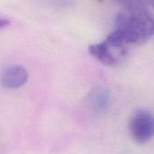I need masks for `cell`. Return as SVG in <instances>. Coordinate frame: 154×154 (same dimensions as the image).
I'll list each match as a JSON object with an SVG mask.
<instances>
[{
  "label": "cell",
  "mask_w": 154,
  "mask_h": 154,
  "mask_svg": "<svg viewBox=\"0 0 154 154\" xmlns=\"http://www.w3.org/2000/svg\"><path fill=\"white\" fill-rule=\"evenodd\" d=\"M154 35V15L142 3L125 5L115 21V30L107 38L116 45L128 48L142 45Z\"/></svg>",
  "instance_id": "obj_1"
},
{
  "label": "cell",
  "mask_w": 154,
  "mask_h": 154,
  "mask_svg": "<svg viewBox=\"0 0 154 154\" xmlns=\"http://www.w3.org/2000/svg\"><path fill=\"white\" fill-rule=\"evenodd\" d=\"M127 48L116 46L107 38L89 47V53L103 65L114 66L120 63L127 55Z\"/></svg>",
  "instance_id": "obj_2"
},
{
  "label": "cell",
  "mask_w": 154,
  "mask_h": 154,
  "mask_svg": "<svg viewBox=\"0 0 154 154\" xmlns=\"http://www.w3.org/2000/svg\"><path fill=\"white\" fill-rule=\"evenodd\" d=\"M130 133L139 143L152 140L154 137V115L144 109L136 111L130 121Z\"/></svg>",
  "instance_id": "obj_3"
},
{
  "label": "cell",
  "mask_w": 154,
  "mask_h": 154,
  "mask_svg": "<svg viewBox=\"0 0 154 154\" xmlns=\"http://www.w3.org/2000/svg\"><path fill=\"white\" fill-rule=\"evenodd\" d=\"M28 80L27 71L20 66L7 67L1 75V82L8 89H17L23 86Z\"/></svg>",
  "instance_id": "obj_4"
},
{
  "label": "cell",
  "mask_w": 154,
  "mask_h": 154,
  "mask_svg": "<svg viewBox=\"0 0 154 154\" xmlns=\"http://www.w3.org/2000/svg\"><path fill=\"white\" fill-rule=\"evenodd\" d=\"M109 97L106 91H97L91 98V105L96 112H102L109 105Z\"/></svg>",
  "instance_id": "obj_5"
},
{
  "label": "cell",
  "mask_w": 154,
  "mask_h": 154,
  "mask_svg": "<svg viewBox=\"0 0 154 154\" xmlns=\"http://www.w3.org/2000/svg\"><path fill=\"white\" fill-rule=\"evenodd\" d=\"M10 23H11L10 20L5 19V18H0V30L7 27L8 25H10Z\"/></svg>",
  "instance_id": "obj_6"
},
{
  "label": "cell",
  "mask_w": 154,
  "mask_h": 154,
  "mask_svg": "<svg viewBox=\"0 0 154 154\" xmlns=\"http://www.w3.org/2000/svg\"><path fill=\"white\" fill-rule=\"evenodd\" d=\"M121 3H123L125 5H134L141 3V0H117Z\"/></svg>",
  "instance_id": "obj_7"
},
{
  "label": "cell",
  "mask_w": 154,
  "mask_h": 154,
  "mask_svg": "<svg viewBox=\"0 0 154 154\" xmlns=\"http://www.w3.org/2000/svg\"><path fill=\"white\" fill-rule=\"evenodd\" d=\"M151 3L152 4V5L154 6V0H151Z\"/></svg>",
  "instance_id": "obj_8"
}]
</instances>
